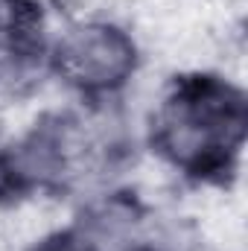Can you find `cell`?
<instances>
[{
  "label": "cell",
  "mask_w": 248,
  "mask_h": 251,
  "mask_svg": "<svg viewBox=\"0 0 248 251\" xmlns=\"http://www.w3.org/2000/svg\"><path fill=\"white\" fill-rule=\"evenodd\" d=\"M18 21V0H0V29Z\"/></svg>",
  "instance_id": "cell-2"
},
{
  "label": "cell",
  "mask_w": 248,
  "mask_h": 251,
  "mask_svg": "<svg viewBox=\"0 0 248 251\" xmlns=\"http://www.w3.org/2000/svg\"><path fill=\"white\" fill-rule=\"evenodd\" d=\"M59 62L73 82L105 91L131 73L134 44L111 24H82L62 38Z\"/></svg>",
  "instance_id": "cell-1"
}]
</instances>
